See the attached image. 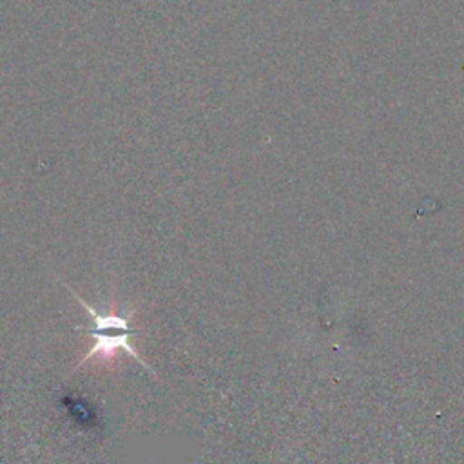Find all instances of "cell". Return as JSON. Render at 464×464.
Segmentation results:
<instances>
[{
    "mask_svg": "<svg viewBox=\"0 0 464 464\" xmlns=\"http://www.w3.org/2000/svg\"><path fill=\"white\" fill-rule=\"evenodd\" d=\"M63 286L71 292V295L85 308L87 315L92 319V330L89 332V335L92 337V346L89 348V352H85V355L80 359V362L74 366V370H78L80 366H83L85 362H89L94 357H112V353L116 350H123L134 361H138L143 368L152 372L150 366L140 357L136 348L130 344V335L134 334V328H130L132 314L123 315V314H118L114 310L100 312L92 304H89L83 297H80L67 283H63Z\"/></svg>",
    "mask_w": 464,
    "mask_h": 464,
    "instance_id": "6da1fadb",
    "label": "cell"
}]
</instances>
